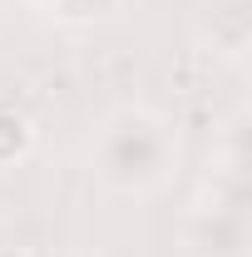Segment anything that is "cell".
Returning <instances> with one entry per match:
<instances>
[{"label": "cell", "instance_id": "3", "mask_svg": "<svg viewBox=\"0 0 252 257\" xmlns=\"http://www.w3.org/2000/svg\"><path fill=\"white\" fill-rule=\"evenodd\" d=\"M55 10H60L64 20H94V15H104V10H114L119 0H50Z\"/></svg>", "mask_w": 252, "mask_h": 257}, {"label": "cell", "instance_id": "1", "mask_svg": "<svg viewBox=\"0 0 252 257\" xmlns=\"http://www.w3.org/2000/svg\"><path fill=\"white\" fill-rule=\"evenodd\" d=\"M94 168L119 193H154L178 168V134L154 109H119L94 139Z\"/></svg>", "mask_w": 252, "mask_h": 257}, {"label": "cell", "instance_id": "2", "mask_svg": "<svg viewBox=\"0 0 252 257\" xmlns=\"http://www.w3.org/2000/svg\"><path fill=\"white\" fill-rule=\"evenodd\" d=\"M242 247H247L242 188L232 198H203L188 218V252L193 257H242Z\"/></svg>", "mask_w": 252, "mask_h": 257}]
</instances>
